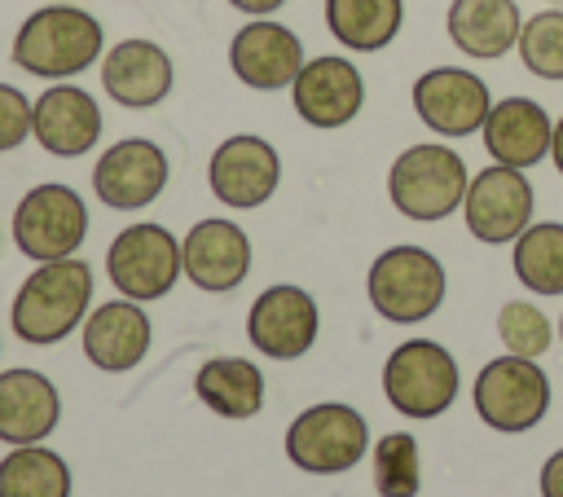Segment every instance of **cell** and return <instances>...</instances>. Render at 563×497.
Returning <instances> with one entry per match:
<instances>
[{"label": "cell", "mask_w": 563, "mask_h": 497, "mask_svg": "<svg viewBox=\"0 0 563 497\" xmlns=\"http://www.w3.org/2000/svg\"><path fill=\"white\" fill-rule=\"evenodd\" d=\"M88 299H92L88 259H75V255L44 259L35 273H26V281L13 295V308H9L13 334L31 347L62 343L88 317Z\"/></svg>", "instance_id": "obj_1"}, {"label": "cell", "mask_w": 563, "mask_h": 497, "mask_svg": "<svg viewBox=\"0 0 563 497\" xmlns=\"http://www.w3.org/2000/svg\"><path fill=\"white\" fill-rule=\"evenodd\" d=\"M101 44L106 31L88 9L70 0H48L18 26L13 66H22L35 79H70L101 57Z\"/></svg>", "instance_id": "obj_2"}, {"label": "cell", "mask_w": 563, "mask_h": 497, "mask_svg": "<svg viewBox=\"0 0 563 497\" xmlns=\"http://www.w3.org/2000/svg\"><path fill=\"white\" fill-rule=\"evenodd\" d=\"M466 185H471V172H466L462 154L440 145V141H418V145L400 150L391 172H387L391 207L409 220H422V224L453 216L466 198Z\"/></svg>", "instance_id": "obj_3"}, {"label": "cell", "mask_w": 563, "mask_h": 497, "mask_svg": "<svg viewBox=\"0 0 563 497\" xmlns=\"http://www.w3.org/2000/svg\"><path fill=\"white\" fill-rule=\"evenodd\" d=\"M365 295L383 321H427L444 303V264L427 246H387L365 273Z\"/></svg>", "instance_id": "obj_4"}, {"label": "cell", "mask_w": 563, "mask_h": 497, "mask_svg": "<svg viewBox=\"0 0 563 497\" xmlns=\"http://www.w3.org/2000/svg\"><path fill=\"white\" fill-rule=\"evenodd\" d=\"M369 453V427L352 405L321 400L286 427V457L308 475H343Z\"/></svg>", "instance_id": "obj_5"}, {"label": "cell", "mask_w": 563, "mask_h": 497, "mask_svg": "<svg viewBox=\"0 0 563 497\" xmlns=\"http://www.w3.org/2000/svg\"><path fill=\"white\" fill-rule=\"evenodd\" d=\"M383 391L405 418H440L457 400V361L435 339H409L387 356Z\"/></svg>", "instance_id": "obj_6"}, {"label": "cell", "mask_w": 563, "mask_h": 497, "mask_svg": "<svg viewBox=\"0 0 563 497\" xmlns=\"http://www.w3.org/2000/svg\"><path fill=\"white\" fill-rule=\"evenodd\" d=\"M84 238H88V207L70 185L48 180L22 194L13 211V242L26 259L35 264L66 259L84 246Z\"/></svg>", "instance_id": "obj_7"}, {"label": "cell", "mask_w": 563, "mask_h": 497, "mask_svg": "<svg viewBox=\"0 0 563 497\" xmlns=\"http://www.w3.org/2000/svg\"><path fill=\"white\" fill-rule=\"evenodd\" d=\"M475 413L493 431H528L550 409V378L532 356H497L475 374Z\"/></svg>", "instance_id": "obj_8"}, {"label": "cell", "mask_w": 563, "mask_h": 497, "mask_svg": "<svg viewBox=\"0 0 563 497\" xmlns=\"http://www.w3.org/2000/svg\"><path fill=\"white\" fill-rule=\"evenodd\" d=\"M106 273L114 281L119 295L145 303V299H163L176 277L185 273L180 264V238L154 220H141V224H128L110 251H106Z\"/></svg>", "instance_id": "obj_9"}, {"label": "cell", "mask_w": 563, "mask_h": 497, "mask_svg": "<svg viewBox=\"0 0 563 497\" xmlns=\"http://www.w3.org/2000/svg\"><path fill=\"white\" fill-rule=\"evenodd\" d=\"M532 207H537L532 180L523 176V167H506V163L479 167L466 185V198H462V216H466L471 238H479L488 246L515 242L532 224Z\"/></svg>", "instance_id": "obj_10"}, {"label": "cell", "mask_w": 563, "mask_h": 497, "mask_svg": "<svg viewBox=\"0 0 563 497\" xmlns=\"http://www.w3.org/2000/svg\"><path fill=\"white\" fill-rule=\"evenodd\" d=\"M207 185H211L216 202H224L233 211L264 207L282 185V154L264 136L238 132L216 145V154L207 163Z\"/></svg>", "instance_id": "obj_11"}, {"label": "cell", "mask_w": 563, "mask_h": 497, "mask_svg": "<svg viewBox=\"0 0 563 497\" xmlns=\"http://www.w3.org/2000/svg\"><path fill=\"white\" fill-rule=\"evenodd\" d=\"M321 330V312L317 299L303 286H268L255 295L251 312H246V339L255 352L273 356V361H295L317 343Z\"/></svg>", "instance_id": "obj_12"}, {"label": "cell", "mask_w": 563, "mask_h": 497, "mask_svg": "<svg viewBox=\"0 0 563 497\" xmlns=\"http://www.w3.org/2000/svg\"><path fill=\"white\" fill-rule=\"evenodd\" d=\"M413 110L418 119L440 136H471L484 128L493 97L488 84L475 70L462 66H435L413 79Z\"/></svg>", "instance_id": "obj_13"}, {"label": "cell", "mask_w": 563, "mask_h": 497, "mask_svg": "<svg viewBox=\"0 0 563 497\" xmlns=\"http://www.w3.org/2000/svg\"><path fill=\"white\" fill-rule=\"evenodd\" d=\"M167 154L145 136L114 141L92 167V194L114 211H141L167 189Z\"/></svg>", "instance_id": "obj_14"}, {"label": "cell", "mask_w": 563, "mask_h": 497, "mask_svg": "<svg viewBox=\"0 0 563 497\" xmlns=\"http://www.w3.org/2000/svg\"><path fill=\"white\" fill-rule=\"evenodd\" d=\"M290 101H295V114L308 128L334 132V128H343V123H352L361 114L365 79L347 57H330L325 53V57L303 62V70L290 84Z\"/></svg>", "instance_id": "obj_15"}, {"label": "cell", "mask_w": 563, "mask_h": 497, "mask_svg": "<svg viewBox=\"0 0 563 497\" xmlns=\"http://www.w3.org/2000/svg\"><path fill=\"white\" fill-rule=\"evenodd\" d=\"M180 264L198 290L224 295V290L242 286L251 273V238L242 224H233L224 216H207L180 238Z\"/></svg>", "instance_id": "obj_16"}, {"label": "cell", "mask_w": 563, "mask_h": 497, "mask_svg": "<svg viewBox=\"0 0 563 497\" xmlns=\"http://www.w3.org/2000/svg\"><path fill=\"white\" fill-rule=\"evenodd\" d=\"M229 66L246 88L277 92V88H290L295 75L303 70V44L290 26L273 18H251L246 26H238L229 44Z\"/></svg>", "instance_id": "obj_17"}, {"label": "cell", "mask_w": 563, "mask_h": 497, "mask_svg": "<svg viewBox=\"0 0 563 497\" xmlns=\"http://www.w3.org/2000/svg\"><path fill=\"white\" fill-rule=\"evenodd\" d=\"M31 136L53 158H79L101 141V106L75 84H53L35 97Z\"/></svg>", "instance_id": "obj_18"}, {"label": "cell", "mask_w": 563, "mask_h": 497, "mask_svg": "<svg viewBox=\"0 0 563 497\" xmlns=\"http://www.w3.org/2000/svg\"><path fill=\"white\" fill-rule=\"evenodd\" d=\"M172 57L154 40H119L101 57V88L128 110H150L172 92Z\"/></svg>", "instance_id": "obj_19"}, {"label": "cell", "mask_w": 563, "mask_h": 497, "mask_svg": "<svg viewBox=\"0 0 563 497\" xmlns=\"http://www.w3.org/2000/svg\"><path fill=\"white\" fill-rule=\"evenodd\" d=\"M479 132H484V150L493 154V163L537 167L550 154L554 119L532 97H506V101H493V110H488Z\"/></svg>", "instance_id": "obj_20"}, {"label": "cell", "mask_w": 563, "mask_h": 497, "mask_svg": "<svg viewBox=\"0 0 563 497\" xmlns=\"http://www.w3.org/2000/svg\"><path fill=\"white\" fill-rule=\"evenodd\" d=\"M150 317L145 308H136V299H110L101 308L88 312L84 321V356L106 369V374H123L136 369L150 352Z\"/></svg>", "instance_id": "obj_21"}, {"label": "cell", "mask_w": 563, "mask_h": 497, "mask_svg": "<svg viewBox=\"0 0 563 497\" xmlns=\"http://www.w3.org/2000/svg\"><path fill=\"white\" fill-rule=\"evenodd\" d=\"M62 418V396L53 378L40 369H4L0 374V440L4 444H40Z\"/></svg>", "instance_id": "obj_22"}, {"label": "cell", "mask_w": 563, "mask_h": 497, "mask_svg": "<svg viewBox=\"0 0 563 497\" xmlns=\"http://www.w3.org/2000/svg\"><path fill=\"white\" fill-rule=\"evenodd\" d=\"M444 26H449V40L466 57L493 62V57H506L519 44L523 18H519L515 0H453Z\"/></svg>", "instance_id": "obj_23"}, {"label": "cell", "mask_w": 563, "mask_h": 497, "mask_svg": "<svg viewBox=\"0 0 563 497\" xmlns=\"http://www.w3.org/2000/svg\"><path fill=\"white\" fill-rule=\"evenodd\" d=\"M194 387H198V400L220 418H255L264 409V374L246 356L202 361Z\"/></svg>", "instance_id": "obj_24"}, {"label": "cell", "mask_w": 563, "mask_h": 497, "mask_svg": "<svg viewBox=\"0 0 563 497\" xmlns=\"http://www.w3.org/2000/svg\"><path fill=\"white\" fill-rule=\"evenodd\" d=\"M330 35L352 53L387 48L405 26V0H325Z\"/></svg>", "instance_id": "obj_25"}, {"label": "cell", "mask_w": 563, "mask_h": 497, "mask_svg": "<svg viewBox=\"0 0 563 497\" xmlns=\"http://www.w3.org/2000/svg\"><path fill=\"white\" fill-rule=\"evenodd\" d=\"M0 497H70V466L40 444H13L0 457Z\"/></svg>", "instance_id": "obj_26"}, {"label": "cell", "mask_w": 563, "mask_h": 497, "mask_svg": "<svg viewBox=\"0 0 563 497\" xmlns=\"http://www.w3.org/2000/svg\"><path fill=\"white\" fill-rule=\"evenodd\" d=\"M515 277L532 295H563V224L541 220L515 238Z\"/></svg>", "instance_id": "obj_27"}, {"label": "cell", "mask_w": 563, "mask_h": 497, "mask_svg": "<svg viewBox=\"0 0 563 497\" xmlns=\"http://www.w3.org/2000/svg\"><path fill=\"white\" fill-rule=\"evenodd\" d=\"M418 488H422L418 440L405 431H387L374 444V493L378 497H418Z\"/></svg>", "instance_id": "obj_28"}, {"label": "cell", "mask_w": 563, "mask_h": 497, "mask_svg": "<svg viewBox=\"0 0 563 497\" xmlns=\"http://www.w3.org/2000/svg\"><path fill=\"white\" fill-rule=\"evenodd\" d=\"M519 57L537 79H563V9H541L519 31Z\"/></svg>", "instance_id": "obj_29"}, {"label": "cell", "mask_w": 563, "mask_h": 497, "mask_svg": "<svg viewBox=\"0 0 563 497\" xmlns=\"http://www.w3.org/2000/svg\"><path fill=\"white\" fill-rule=\"evenodd\" d=\"M497 334H501L506 352H515V356H532V361L545 356L550 343H554L550 317H545L537 303H528V299H510V303H501V312H497Z\"/></svg>", "instance_id": "obj_30"}, {"label": "cell", "mask_w": 563, "mask_h": 497, "mask_svg": "<svg viewBox=\"0 0 563 497\" xmlns=\"http://www.w3.org/2000/svg\"><path fill=\"white\" fill-rule=\"evenodd\" d=\"M31 110H35V101L22 88L0 84V154L18 150L31 136Z\"/></svg>", "instance_id": "obj_31"}, {"label": "cell", "mask_w": 563, "mask_h": 497, "mask_svg": "<svg viewBox=\"0 0 563 497\" xmlns=\"http://www.w3.org/2000/svg\"><path fill=\"white\" fill-rule=\"evenodd\" d=\"M541 497H563V449H554L541 466Z\"/></svg>", "instance_id": "obj_32"}, {"label": "cell", "mask_w": 563, "mask_h": 497, "mask_svg": "<svg viewBox=\"0 0 563 497\" xmlns=\"http://www.w3.org/2000/svg\"><path fill=\"white\" fill-rule=\"evenodd\" d=\"M233 9H242V13H251V18H268V13H277L286 0H229Z\"/></svg>", "instance_id": "obj_33"}, {"label": "cell", "mask_w": 563, "mask_h": 497, "mask_svg": "<svg viewBox=\"0 0 563 497\" xmlns=\"http://www.w3.org/2000/svg\"><path fill=\"white\" fill-rule=\"evenodd\" d=\"M550 158H554V167H559V176H563V119L554 123V141H550Z\"/></svg>", "instance_id": "obj_34"}, {"label": "cell", "mask_w": 563, "mask_h": 497, "mask_svg": "<svg viewBox=\"0 0 563 497\" xmlns=\"http://www.w3.org/2000/svg\"><path fill=\"white\" fill-rule=\"evenodd\" d=\"M559 330H563V321H559Z\"/></svg>", "instance_id": "obj_35"}]
</instances>
